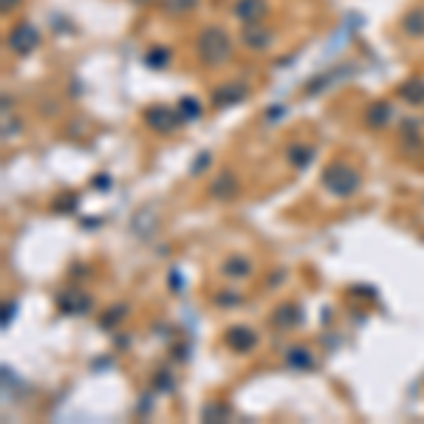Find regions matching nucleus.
Masks as SVG:
<instances>
[{
  "label": "nucleus",
  "mask_w": 424,
  "mask_h": 424,
  "mask_svg": "<svg viewBox=\"0 0 424 424\" xmlns=\"http://www.w3.org/2000/svg\"><path fill=\"white\" fill-rule=\"evenodd\" d=\"M156 387L159 390H173V379H167V374H156Z\"/></svg>",
  "instance_id": "obj_24"
},
{
  "label": "nucleus",
  "mask_w": 424,
  "mask_h": 424,
  "mask_svg": "<svg viewBox=\"0 0 424 424\" xmlns=\"http://www.w3.org/2000/svg\"><path fill=\"white\" fill-rule=\"evenodd\" d=\"M20 6V0H0V9H3V15H9V12H15Z\"/></svg>",
  "instance_id": "obj_26"
},
{
  "label": "nucleus",
  "mask_w": 424,
  "mask_h": 424,
  "mask_svg": "<svg viewBox=\"0 0 424 424\" xmlns=\"http://www.w3.org/2000/svg\"><path fill=\"white\" fill-rule=\"evenodd\" d=\"M195 51H198V59L204 66H224L229 54H232V40L224 28L218 26H206L198 32V40H195Z\"/></svg>",
  "instance_id": "obj_1"
},
{
  "label": "nucleus",
  "mask_w": 424,
  "mask_h": 424,
  "mask_svg": "<svg viewBox=\"0 0 424 424\" xmlns=\"http://www.w3.org/2000/svg\"><path fill=\"white\" fill-rule=\"evenodd\" d=\"M232 418V407L224 402H209L201 407V421H229Z\"/></svg>",
  "instance_id": "obj_16"
},
{
  "label": "nucleus",
  "mask_w": 424,
  "mask_h": 424,
  "mask_svg": "<svg viewBox=\"0 0 424 424\" xmlns=\"http://www.w3.org/2000/svg\"><path fill=\"white\" fill-rule=\"evenodd\" d=\"M170 59H173L170 48L156 46V48H150V51L144 54V66H147V68H156V71H162V68H167V66H170Z\"/></svg>",
  "instance_id": "obj_18"
},
{
  "label": "nucleus",
  "mask_w": 424,
  "mask_h": 424,
  "mask_svg": "<svg viewBox=\"0 0 424 424\" xmlns=\"http://www.w3.org/2000/svg\"><path fill=\"white\" fill-rule=\"evenodd\" d=\"M209 195L218 198V201H232L238 195V181H235V175L229 170H221L215 175V181L209 184Z\"/></svg>",
  "instance_id": "obj_9"
},
{
  "label": "nucleus",
  "mask_w": 424,
  "mask_h": 424,
  "mask_svg": "<svg viewBox=\"0 0 424 424\" xmlns=\"http://www.w3.org/2000/svg\"><path fill=\"white\" fill-rule=\"evenodd\" d=\"M286 159L294 170H306L314 162V147L311 144H289L286 147Z\"/></svg>",
  "instance_id": "obj_12"
},
{
  "label": "nucleus",
  "mask_w": 424,
  "mask_h": 424,
  "mask_svg": "<svg viewBox=\"0 0 424 424\" xmlns=\"http://www.w3.org/2000/svg\"><path fill=\"white\" fill-rule=\"evenodd\" d=\"M94 184H97V187H110V178H108V175H97Z\"/></svg>",
  "instance_id": "obj_28"
},
{
  "label": "nucleus",
  "mask_w": 424,
  "mask_h": 424,
  "mask_svg": "<svg viewBox=\"0 0 424 424\" xmlns=\"http://www.w3.org/2000/svg\"><path fill=\"white\" fill-rule=\"evenodd\" d=\"M232 12H235V17H238L240 23L252 26V23H260V20L266 17L269 3H266V0H238Z\"/></svg>",
  "instance_id": "obj_8"
},
{
  "label": "nucleus",
  "mask_w": 424,
  "mask_h": 424,
  "mask_svg": "<svg viewBox=\"0 0 424 424\" xmlns=\"http://www.w3.org/2000/svg\"><path fill=\"white\" fill-rule=\"evenodd\" d=\"M286 365L291 371H314L317 362H314V354L306 345H294V348L286 351Z\"/></svg>",
  "instance_id": "obj_11"
},
{
  "label": "nucleus",
  "mask_w": 424,
  "mask_h": 424,
  "mask_svg": "<svg viewBox=\"0 0 424 424\" xmlns=\"http://www.w3.org/2000/svg\"><path fill=\"white\" fill-rule=\"evenodd\" d=\"M178 113H181V119H184V122H190V119H198L201 116V102L195 97H181Z\"/></svg>",
  "instance_id": "obj_20"
},
{
  "label": "nucleus",
  "mask_w": 424,
  "mask_h": 424,
  "mask_svg": "<svg viewBox=\"0 0 424 424\" xmlns=\"http://www.w3.org/2000/svg\"><path fill=\"white\" fill-rule=\"evenodd\" d=\"M224 340H227V345H229L232 351H238V354H247V351H252V348L258 345V334H255L249 325H229L227 334H224Z\"/></svg>",
  "instance_id": "obj_7"
},
{
  "label": "nucleus",
  "mask_w": 424,
  "mask_h": 424,
  "mask_svg": "<svg viewBox=\"0 0 424 424\" xmlns=\"http://www.w3.org/2000/svg\"><path fill=\"white\" fill-rule=\"evenodd\" d=\"M390 116H393V110H390V105L387 102H374V105H368V110H365V125L368 128H387V122H390Z\"/></svg>",
  "instance_id": "obj_13"
},
{
  "label": "nucleus",
  "mask_w": 424,
  "mask_h": 424,
  "mask_svg": "<svg viewBox=\"0 0 424 424\" xmlns=\"http://www.w3.org/2000/svg\"><path fill=\"white\" fill-rule=\"evenodd\" d=\"M302 320V311L294 306V302H286V306H278L275 314H271V322H275L278 328H291Z\"/></svg>",
  "instance_id": "obj_14"
},
{
  "label": "nucleus",
  "mask_w": 424,
  "mask_h": 424,
  "mask_svg": "<svg viewBox=\"0 0 424 424\" xmlns=\"http://www.w3.org/2000/svg\"><path fill=\"white\" fill-rule=\"evenodd\" d=\"M221 269H224V275H229V278H247L252 271V263L247 258H227V263Z\"/></svg>",
  "instance_id": "obj_19"
},
{
  "label": "nucleus",
  "mask_w": 424,
  "mask_h": 424,
  "mask_svg": "<svg viewBox=\"0 0 424 424\" xmlns=\"http://www.w3.org/2000/svg\"><path fill=\"white\" fill-rule=\"evenodd\" d=\"M396 94H399L405 102H410V105H421V102H424V79H421V77H413V79L402 82Z\"/></svg>",
  "instance_id": "obj_15"
},
{
  "label": "nucleus",
  "mask_w": 424,
  "mask_h": 424,
  "mask_svg": "<svg viewBox=\"0 0 424 424\" xmlns=\"http://www.w3.org/2000/svg\"><path fill=\"white\" fill-rule=\"evenodd\" d=\"M167 280H173V291H181V289H184V286H181V275H178V271H173Z\"/></svg>",
  "instance_id": "obj_27"
},
{
  "label": "nucleus",
  "mask_w": 424,
  "mask_h": 424,
  "mask_svg": "<svg viewBox=\"0 0 424 424\" xmlns=\"http://www.w3.org/2000/svg\"><path fill=\"white\" fill-rule=\"evenodd\" d=\"M125 314H128V306H113V311H110V314L102 320V325H113L119 317H125Z\"/></svg>",
  "instance_id": "obj_23"
},
{
  "label": "nucleus",
  "mask_w": 424,
  "mask_h": 424,
  "mask_svg": "<svg viewBox=\"0 0 424 424\" xmlns=\"http://www.w3.org/2000/svg\"><path fill=\"white\" fill-rule=\"evenodd\" d=\"M184 119H181L178 108H167V105H153L144 110V125L156 133H173Z\"/></svg>",
  "instance_id": "obj_4"
},
{
  "label": "nucleus",
  "mask_w": 424,
  "mask_h": 424,
  "mask_svg": "<svg viewBox=\"0 0 424 424\" xmlns=\"http://www.w3.org/2000/svg\"><path fill=\"white\" fill-rule=\"evenodd\" d=\"M402 28L410 37H424V9H413L402 17Z\"/></svg>",
  "instance_id": "obj_17"
},
{
  "label": "nucleus",
  "mask_w": 424,
  "mask_h": 424,
  "mask_svg": "<svg viewBox=\"0 0 424 424\" xmlns=\"http://www.w3.org/2000/svg\"><path fill=\"white\" fill-rule=\"evenodd\" d=\"M271 32L269 28H260V23H252V26H247L244 32H240V43H244L247 48H252V51H263V48H269L271 46Z\"/></svg>",
  "instance_id": "obj_10"
},
{
  "label": "nucleus",
  "mask_w": 424,
  "mask_h": 424,
  "mask_svg": "<svg viewBox=\"0 0 424 424\" xmlns=\"http://www.w3.org/2000/svg\"><path fill=\"white\" fill-rule=\"evenodd\" d=\"M247 97H249V88L244 82H224V85H218L215 90H212V105L232 108L238 102H244Z\"/></svg>",
  "instance_id": "obj_5"
},
{
  "label": "nucleus",
  "mask_w": 424,
  "mask_h": 424,
  "mask_svg": "<svg viewBox=\"0 0 424 424\" xmlns=\"http://www.w3.org/2000/svg\"><path fill=\"white\" fill-rule=\"evenodd\" d=\"M15 314H17V302H6V306H3V320H0V325L9 328L12 320H15Z\"/></svg>",
  "instance_id": "obj_22"
},
{
  "label": "nucleus",
  "mask_w": 424,
  "mask_h": 424,
  "mask_svg": "<svg viewBox=\"0 0 424 424\" xmlns=\"http://www.w3.org/2000/svg\"><path fill=\"white\" fill-rule=\"evenodd\" d=\"M206 164H209V153H201V156L195 159V164L190 167V173H201V170H204Z\"/></svg>",
  "instance_id": "obj_25"
},
{
  "label": "nucleus",
  "mask_w": 424,
  "mask_h": 424,
  "mask_svg": "<svg viewBox=\"0 0 424 424\" xmlns=\"http://www.w3.org/2000/svg\"><path fill=\"white\" fill-rule=\"evenodd\" d=\"M198 0H164V12L170 15H187L190 9H195Z\"/></svg>",
  "instance_id": "obj_21"
},
{
  "label": "nucleus",
  "mask_w": 424,
  "mask_h": 424,
  "mask_svg": "<svg viewBox=\"0 0 424 424\" xmlns=\"http://www.w3.org/2000/svg\"><path fill=\"white\" fill-rule=\"evenodd\" d=\"M57 306L63 314H88L90 306H94V300H90V294H85L79 289H66L57 297Z\"/></svg>",
  "instance_id": "obj_6"
},
{
  "label": "nucleus",
  "mask_w": 424,
  "mask_h": 424,
  "mask_svg": "<svg viewBox=\"0 0 424 424\" xmlns=\"http://www.w3.org/2000/svg\"><path fill=\"white\" fill-rule=\"evenodd\" d=\"M6 46H9V51L12 54H17V57H26V54H32L37 46H40V32L32 26V23H17V26H12V32L6 35Z\"/></svg>",
  "instance_id": "obj_3"
},
{
  "label": "nucleus",
  "mask_w": 424,
  "mask_h": 424,
  "mask_svg": "<svg viewBox=\"0 0 424 424\" xmlns=\"http://www.w3.org/2000/svg\"><path fill=\"white\" fill-rule=\"evenodd\" d=\"M320 181H322V187H325L331 195H337V198H351V195L362 187V175H359L351 164H345V162H331V164L322 170Z\"/></svg>",
  "instance_id": "obj_2"
}]
</instances>
